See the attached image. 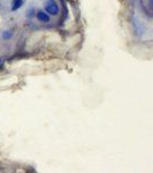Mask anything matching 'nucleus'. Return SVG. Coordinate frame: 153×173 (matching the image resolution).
<instances>
[{"label":"nucleus","mask_w":153,"mask_h":173,"mask_svg":"<svg viewBox=\"0 0 153 173\" xmlns=\"http://www.w3.org/2000/svg\"><path fill=\"white\" fill-rule=\"evenodd\" d=\"M23 0H13V5H12V11L15 12L16 9H19L20 7L22 6Z\"/></svg>","instance_id":"obj_3"},{"label":"nucleus","mask_w":153,"mask_h":173,"mask_svg":"<svg viewBox=\"0 0 153 173\" xmlns=\"http://www.w3.org/2000/svg\"><path fill=\"white\" fill-rule=\"evenodd\" d=\"M11 35H12V34H11V32H4V35H2V36H4V38H9V37H11Z\"/></svg>","instance_id":"obj_4"},{"label":"nucleus","mask_w":153,"mask_h":173,"mask_svg":"<svg viewBox=\"0 0 153 173\" xmlns=\"http://www.w3.org/2000/svg\"><path fill=\"white\" fill-rule=\"evenodd\" d=\"M46 12L51 15H58L59 14V7H58L55 0H47L46 6H45Z\"/></svg>","instance_id":"obj_1"},{"label":"nucleus","mask_w":153,"mask_h":173,"mask_svg":"<svg viewBox=\"0 0 153 173\" xmlns=\"http://www.w3.org/2000/svg\"><path fill=\"white\" fill-rule=\"evenodd\" d=\"M37 19L40 22H48L50 21V16L46 14V12H43V11H39L37 13Z\"/></svg>","instance_id":"obj_2"}]
</instances>
